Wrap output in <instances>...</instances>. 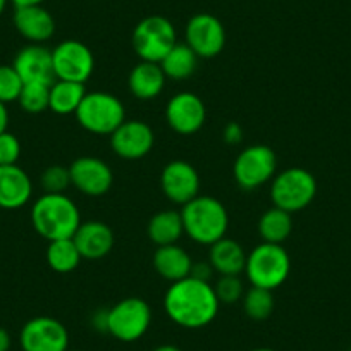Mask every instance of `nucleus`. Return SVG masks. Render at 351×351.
<instances>
[{
    "mask_svg": "<svg viewBox=\"0 0 351 351\" xmlns=\"http://www.w3.org/2000/svg\"><path fill=\"white\" fill-rule=\"evenodd\" d=\"M56 80L86 83L95 71L93 52L77 40H64L52 50Z\"/></svg>",
    "mask_w": 351,
    "mask_h": 351,
    "instance_id": "9d476101",
    "label": "nucleus"
},
{
    "mask_svg": "<svg viewBox=\"0 0 351 351\" xmlns=\"http://www.w3.org/2000/svg\"><path fill=\"white\" fill-rule=\"evenodd\" d=\"M219 302L210 282L197 278H184L169 286L164 296V308L176 326L184 329H202L214 322Z\"/></svg>",
    "mask_w": 351,
    "mask_h": 351,
    "instance_id": "f257e3e1",
    "label": "nucleus"
},
{
    "mask_svg": "<svg viewBox=\"0 0 351 351\" xmlns=\"http://www.w3.org/2000/svg\"><path fill=\"white\" fill-rule=\"evenodd\" d=\"M214 267H212L210 265V262H207V263H202V262H198V263H195L193 262V267H191V278H197V279H200V281H207V282H210V278H212V274H214Z\"/></svg>",
    "mask_w": 351,
    "mask_h": 351,
    "instance_id": "c9c22d12",
    "label": "nucleus"
},
{
    "mask_svg": "<svg viewBox=\"0 0 351 351\" xmlns=\"http://www.w3.org/2000/svg\"><path fill=\"white\" fill-rule=\"evenodd\" d=\"M74 245L84 260H100L114 248V232L107 224L100 221L81 222L73 236Z\"/></svg>",
    "mask_w": 351,
    "mask_h": 351,
    "instance_id": "6ab92c4d",
    "label": "nucleus"
},
{
    "mask_svg": "<svg viewBox=\"0 0 351 351\" xmlns=\"http://www.w3.org/2000/svg\"><path fill=\"white\" fill-rule=\"evenodd\" d=\"M40 183L45 193H64L71 186L69 167L64 165H50L43 171Z\"/></svg>",
    "mask_w": 351,
    "mask_h": 351,
    "instance_id": "2f4dec72",
    "label": "nucleus"
},
{
    "mask_svg": "<svg viewBox=\"0 0 351 351\" xmlns=\"http://www.w3.org/2000/svg\"><path fill=\"white\" fill-rule=\"evenodd\" d=\"M214 289L221 303H236L245 295V288H243L239 276H221Z\"/></svg>",
    "mask_w": 351,
    "mask_h": 351,
    "instance_id": "473e14b6",
    "label": "nucleus"
},
{
    "mask_svg": "<svg viewBox=\"0 0 351 351\" xmlns=\"http://www.w3.org/2000/svg\"><path fill=\"white\" fill-rule=\"evenodd\" d=\"M184 43L197 53L198 59L217 57L226 45L224 25L207 12L195 14L184 28Z\"/></svg>",
    "mask_w": 351,
    "mask_h": 351,
    "instance_id": "9b49d317",
    "label": "nucleus"
},
{
    "mask_svg": "<svg viewBox=\"0 0 351 351\" xmlns=\"http://www.w3.org/2000/svg\"><path fill=\"white\" fill-rule=\"evenodd\" d=\"M147 234L157 246L176 245L184 234L183 217L178 210H160L148 221Z\"/></svg>",
    "mask_w": 351,
    "mask_h": 351,
    "instance_id": "b1692460",
    "label": "nucleus"
},
{
    "mask_svg": "<svg viewBox=\"0 0 351 351\" xmlns=\"http://www.w3.org/2000/svg\"><path fill=\"white\" fill-rule=\"evenodd\" d=\"M11 334L4 329V327H0V351H9L11 350Z\"/></svg>",
    "mask_w": 351,
    "mask_h": 351,
    "instance_id": "58836bf2",
    "label": "nucleus"
},
{
    "mask_svg": "<svg viewBox=\"0 0 351 351\" xmlns=\"http://www.w3.org/2000/svg\"><path fill=\"white\" fill-rule=\"evenodd\" d=\"M245 272L252 286L274 291L289 278L291 258L282 245L262 243L248 253Z\"/></svg>",
    "mask_w": 351,
    "mask_h": 351,
    "instance_id": "20e7f679",
    "label": "nucleus"
},
{
    "mask_svg": "<svg viewBox=\"0 0 351 351\" xmlns=\"http://www.w3.org/2000/svg\"><path fill=\"white\" fill-rule=\"evenodd\" d=\"M252 351H276V350H272V348H255V350Z\"/></svg>",
    "mask_w": 351,
    "mask_h": 351,
    "instance_id": "37998d69",
    "label": "nucleus"
},
{
    "mask_svg": "<svg viewBox=\"0 0 351 351\" xmlns=\"http://www.w3.org/2000/svg\"><path fill=\"white\" fill-rule=\"evenodd\" d=\"M350 351H351V348H350Z\"/></svg>",
    "mask_w": 351,
    "mask_h": 351,
    "instance_id": "a18cd8bd",
    "label": "nucleus"
},
{
    "mask_svg": "<svg viewBox=\"0 0 351 351\" xmlns=\"http://www.w3.org/2000/svg\"><path fill=\"white\" fill-rule=\"evenodd\" d=\"M47 263L52 271L59 272V274H67L73 272L74 269L80 265L81 253L77 246L74 245L73 238L66 239H56V241H49L45 253Z\"/></svg>",
    "mask_w": 351,
    "mask_h": 351,
    "instance_id": "cd10ccee",
    "label": "nucleus"
},
{
    "mask_svg": "<svg viewBox=\"0 0 351 351\" xmlns=\"http://www.w3.org/2000/svg\"><path fill=\"white\" fill-rule=\"evenodd\" d=\"M14 26L29 43H45L56 33V19L43 5L16 8Z\"/></svg>",
    "mask_w": 351,
    "mask_h": 351,
    "instance_id": "aec40b11",
    "label": "nucleus"
},
{
    "mask_svg": "<svg viewBox=\"0 0 351 351\" xmlns=\"http://www.w3.org/2000/svg\"><path fill=\"white\" fill-rule=\"evenodd\" d=\"M21 76L23 83H49L56 81L52 64V50L42 43H29L23 47L12 62Z\"/></svg>",
    "mask_w": 351,
    "mask_h": 351,
    "instance_id": "f3484780",
    "label": "nucleus"
},
{
    "mask_svg": "<svg viewBox=\"0 0 351 351\" xmlns=\"http://www.w3.org/2000/svg\"><path fill=\"white\" fill-rule=\"evenodd\" d=\"M71 186L86 197H102L114 183L112 169L97 157H80L69 165Z\"/></svg>",
    "mask_w": 351,
    "mask_h": 351,
    "instance_id": "2eb2a0df",
    "label": "nucleus"
},
{
    "mask_svg": "<svg viewBox=\"0 0 351 351\" xmlns=\"http://www.w3.org/2000/svg\"><path fill=\"white\" fill-rule=\"evenodd\" d=\"M165 119L172 131L183 136H190L204 128L207 119L205 104L197 93H176L165 106Z\"/></svg>",
    "mask_w": 351,
    "mask_h": 351,
    "instance_id": "ddd939ff",
    "label": "nucleus"
},
{
    "mask_svg": "<svg viewBox=\"0 0 351 351\" xmlns=\"http://www.w3.org/2000/svg\"><path fill=\"white\" fill-rule=\"evenodd\" d=\"M241 300L246 317H250L252 320H256V322L269 319L272 315V312H274V295H272L271 289L252 286L243 295Z\"/></svg>",
    "mask_w": 351,
    "mask_h": 351,
    "instance_id": "c85d7f7f",
    "label": "nucleus"
},
{
    "mask_svg": "<svg viewBox=\"0 0 351 351\" xmlns=\"http://www.w3.org/2000/svg\"><path fill=\"white\" fill-rule=\"evenodd\" d=\"M246 258L248 255L243 246L236 239H229L226 236L210 245L208 252V262L221 276H241L246 267Z\"/></svg>",
    "mask_w": 351,
    "mask_h": 351,
    "instance_id": "5701e85b",
    "label": "nucleus"
},
{
    "mask_svg": "<svg viewBox=\"0 0 351 351\" xmlns=\"http://www.w3.org/2000/svg\"><path fill=\"white\" fill-rule=\"evenodd\" d=\"M278 157L267 145H252L239 152L232 165V174L241 190L252 191L263 186L276 176Z\"/></svg>",
    "mask_w": 351,
    "mask_h": 351,
    "instance_id": "1a4fd4ad",
    "label": "nucleus"
},
{
    "mask_svg": "<svg viewBox=\"0 0 351 351\" xmlns=\"http://www.w3.org/2000/svg\"><path fill=\"white\" fill-rule=\"evenodd\" d=\"M9 126V110L5 104L0 102V134L5 133Z\"/></svg>",
    "mask_w": 351,
    "mask_h": 351,
    "instance_id": "4c0bfd02",
    "label": "nucleus"
},
{
    "mask_svg": "<svg viewBox=\"0 0 351 351\" xmlns=\"http://www.w3.org/2000/svg\"><path fill=\"white\" fill-rule=\"evenodd\" d=\"M293 231L291 214L279 207L269 208L263 212L258 221V234L262 236L263 243H276L281 245L289 238Z\"/></svg>",
    "mask_w": 351,
    "mask_h": 351,
    "instance_id": "bb28decb",
    "label": "nucleus"
},
{
    "mask_svg": "<svg viewBox=\"0 0 351 351\" xmlns=\"http://www.w3.org/2000/svg\"><path fill=\"white\" fill-rule=\"evenodd\" d=\"M222 136H224L226 143L231 145V147H236V145H239L243 141V128L238 123H228Z\"/></svg>",
    "mask_w": 351,
    "mask_h": 351,
    "instance_id": "f704fd0d",
    "label": "nucleus"
},
{
    "mask_svg": "<svg viewBox=\"0 0 351 351\" xmlns=\"http://www.w3.org/2000/svg\"><path fill=\"white\" fill-rule=\"evenodd\" d=\"M21 157V143L12 133L0 134V165H14Z\"/></svg>",
    "mask_w": 351,
    "mask_h": 351,
    "instance_id": "72a5a7b5",
    "label": "nucleus"
},
{
    "mask_svg": "<svg viewBox=\"0 0 351 351\" xmlns=\"http://www.w3.org/2000/svg\"><path fill=\"white\" fill-rule=\"evenodd\" d=\"M19 344L23 351H67L69 332L66 326L53 317H35L23 326Z\"/></svg>",
    "mask_w": 351,
    "mask_h": 351,
    "instance_id": "f8f14e48",
    "label": "nucleus"
},
{
    "mask_svg": "<svg viewBox=\"0 0 351 351\" xmlns=\"http://www.w3.org/2000/svg\"><path fill=\"white\" fill-rule=\"evenodd\" d=\"M67 351H81V350H67Z\"/></svg>",
    "mask_w": 351,
    "mask_h": 351,
    "instance_id": "c03bdc74",
    "label": "nucleus"
},
{
    "mask_svg": "<svg viewBox=\"0 0 351 351\" xmlns=\"http://www.w3.org/2000/svg\"><path fill=\"white\" fill-rule=\"evenodd\" d=\"M92 324L97 330H100V332H107V310L97 312L95 315H93Z\"/></svg>",
    "mask_w": 351,
    "mask_h": 351,
    "instance_id": "e433bc0d",
    "label": "nucleus"
},
{
    "mask_svg": "<svg viewBox=\"0 0 351 351\" xmlns=\"http://www.w3.org/2000/svg\"><path fill=\"white\" fill-rule=\"evenodd\" d=\"M152 351H183V350L176 346V344H160V346L154 348Z\"/></svg>",
    "mask_w": 351,
    "mask_h": 351,
    "instance_id": "a19ab883",
    "label": "nucleus"
},
{
    "mask_svg": "<svg viewBox=\"0 0 351 351\" xmlns=\"http://www.w3.org/2000/svg\"><path fill=\"white\" fill-rule=\"evenodd\" d=\"M32 224L49 241L73 238L81 226L80 208L66 193H43L32 207Z\"/></svg>",
    "mask_w": 351,
    "mask_h": 351,
    "instance_id": "f03ea898",
    "label": "nucleus"
},
{
    "mask_svg": "<svg viewBox=\"0 0 351 351\" xmlns=\"http://www.w3.org/2000/svg\"><path fill=\"white\" fill-rule=\"evenodd\" d=\"M154 267L160 278L165 281H181L184 278H190L193 260L190 253L180 245H165L157 246L154 253Z\"/></svg>",
    "mask_w": 351,
    "mask_h": 351,
    "instance_id": "412c9836",
    "label": "nucleus"
},
{
    "mask_svg": "<svg viewBox=\"0 0 351 351\" xmlns=\"http://www.w3.org/2000/svg\"><path fill=\"white\" fill-rule=\"evenodd\" d=\"M86 90L83 83L74 81L56 80L50 86V104L49 109L59 116H69L76 114L77 107L83 102Z\"/></svg>",
    "mask_w": 351,
    "mask_h": 351,
    "instance_id": "393cba45",
    "label": "nucleus"
},
{
    "mask_svg": "<svg viewBox=\"0 0 351 351\" xmlns=\"http://www.w3.org/2000/svg\"><path fill=\"white\" fill-rule=\"evenodd\" d=\"M152 308L143 298L131 296L107 310V334L123 343L141 339L150 329Z\"/></svg>",
    "mask_w": 351,
    "mask_h": 351,
    "instance_id": "0eeeda50",
    "label": "nucleus"
},
{
    "mask_svg": "<svg viewBox=\"0 0 351 351\" xmlns=\"http://www.w3.org/2000/svg\"><path fill=\"white\" fill-rule=\"evenodd\" d=\"M74 116L80 126L88 133L110 136L126 121V109L112 93L92 92L84 95Z\"/></svg>",
    "mask_w": 351,
    "mask_h": 351,
    "instance_id": "39448f33",
    "label": "nucleus"
},
{
    "mask_svg": "<svg viewBox=\"0 0 351 351\" xmlns=\"http://www.w3.org/2000/svg\"><path fill=\"white\" fill-rule=\"evenodd\" d=\"M181 217L184 234L190 236V239L198 245H214L215 241L224 238L229 228V215L222 202L207 195H198L197 198L183 205Z\"/></svg>",
    "mask_w": 351,
    "mask_h": 351,
    "instance_id": "7ed1b4c3",
    "label": "nucleus"
},
{
    "mask_svg": "<svg viewBox=\"0 0 351 351\" xmlns=\"http://www.w3.org/2000/svg\"><path fill=\"white\" fill-rule=\"evenodd\" d=\"M160 188L169 202L183 207L198 197L200 176L190 162L171 160L162 169Z\"/></svg>",
    "mask_w": 351,
    "mask_h": 351,
    "instance_id": "4468645a",
    "label": "nucleus"
},
{
    "mask_svg": "<svg viewBox=\"0 0 351 351\" xmlns=\"http://www.w3.org/2000/svg\"><path fill=\"white\" fill-rule=\"evenodd\" d=\"M23 84L25 83L14 66H0V102H18Z\"/></svg>",
    "mask_w": 351,
    "mask_h": 351,
    "instance_id": "7c9ffc66",
    "label": "nucleus"
},
{
    "mask_svg": "<svg viewBox=\"0 0 351 351\" xmlns=\"http://www.w3.org/2000/svg\"><path fill=\"white\" fill-rule=\"evenodd\" d=\"M178 43L174 25L164 16H148L133 32V49L141 60L160 62L169 50Z\"/></svg>",
    "mask_w": 351,
    "mask_h": 351,
    "instance_id": "6e6552de",
    "label": "nucleus"
},
{
    "mask_svg": "<svg viewBox=\"0 0 351 351\" xmlns=\"http://www.w3.org/2000/svg\"><path fill=\"white\" fill-rule=\"evenodd\" d=\"M165 81L167 77H165L160 64L141 60L131 69L130 77H128V88L136 99L154 100L162 93Z\"/></svg>",
    "mask_w": 351,
    "mask_h": 351,
    "instance_id": "4be33fe9",
    "label": "nucleus"
},
{
    "mask_svg": "<svg viewBox=\"0 0 351 351\" xmlns=\"http://www.w3.org/2000/svg\"><path fill=\"white\" fill-rule=\"evenodd\" d=\"M33 195V183L28 172L18 164L0 165V208L16 210L25 207Z\"/></svg>",
    "mask_w": 351,
    "mask_h": 351,
    "instance_id": "a211bd4d",
    "label": "nucleus"
},
{
    "mask_svg": "<svg viewBox=\"0 0 351 351\" xmlns=\"http://www.w3.org/2000/svg\"><path fill=\"white\" fill-rule=\"evenodd\" d=\"M9 0H0V16H2V12L5 11V5H8Z\"/></svg>",
    "mask_w": 351,
    "mask_h": 351,
    "instance_id": "79ce46f5",
    "label": "nucleus"
},
{
    "mask_svg": "<svg viewBox=\"0 0 351 351\" xmlns=\"http://www.w3.org/2000/svg\"><path fill=\"white\" fill-rule=\"evenodd\" d=\"M16 8H25V5H42L45 0H11Z\"/></svg>",
    "mask_w": 351,
    "mask_h": 351,
    "instance_id": "ea45409f",
    "label": "nucleus"
},
{
    "mask_svg": "<svg viewBox=\"0 0 351 351\" xmlns=\"http://www.w3.org/2000/svg\"><path fill=\"white\" fill-rule=\"evenodd\" d=\"M50 86L49 83H25L19 93V106L28 114H40L49 109L50 104Z\"/></svg>",
    "mask_w": 351,
    "mask_h": 351,
    "instance_id": "c756f323",
    "label": "nucleus"
},
{
    "mask_svg": "<svg viewBox=\"0 0 351 351\" xmlns=\"http://www.w3.org/2000/svg\"><path fill=\"white\" fill-rule=\"evenodd\" d=\"M155 143L154 130L140 119L124 121L112 134L110 147L114 154L126 160H136L150 154Z\"/></svg>",
    "mask_w": 351,
    "mask_h": 351,
    "instance_id": "dca6fc26",
    "label": "nucleus"
},
{
    "mask_svg": "<svg viewBox=\"0 0 351 351\" xmlns=\"http://www.w3.org/2000/svg\"><path fill=\"white\" fill-rule=\"evenodd\" d=\"M158 64L167 80L183 81L197 71L198 56L186 43H176Z\"/></svg>",
    "mask_w": 351,
    "mask_h": 351,
    "instance_id": "a878e982",
    "label": "nucleus"
},
{
    "mask_svg": "<svg viewBox=\"0 0 351 351\" xmlns=\"http://www.w3.org/2000/svg\"><path fill=\"white\" fill-rule=\"evenodd\" d=\"M317 195V181L312 172L302 167H289L274 176L271 200L274 207L289 212H300L308 207Z\"/></svg>",
    "mask_w": 351,
    "mask_h": 351,
    "instance_id": "423d86ee",
    "label": "nucleus"
}]
</instances>
